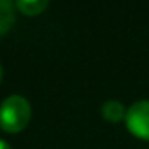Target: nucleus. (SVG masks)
Masks as SVG:
<instances>
[{"mask_svg":"<svg viewBox=\"0 0 149 149\" xmlns=\"http://www.w3.org/2000/svg\"><path fill=\"white\" fill-rule=\"evenodd\" d=\"M32 118V107L21 95H11L0 105V126L9 133L21 132Z\"/></svg>","mask_w":149,"mask_h":149,"instance_id":"1","label":"nucleus"},{"mask_svg":"<svg viewBox=\"0 0 149 149\" xmlns=\"http://www.w3.org/2000/svg\"><path fill=\"white\" fill-rule=\"evenodd\" d=\"M128 130L144 140H149V100H139L126 109Z\"/></svg>","mask_w":149,"mask_h":149,"instance_id":"2","label":"nucleus"},{"mask_svg":"<svg viewBox=\"0 0 149 149\" xmlns=\"http://www.w3.org/2000/svg\"><path fill=\"white\" fill-rule=\"evenodd\" d=\"M16 21V6L9 0H0V35L11 30Z\"/></svg>","mask_w":149,"mask_h":149,"instance_id":"3","label":"nucleus"},{"mask_svg":"<svg viewBox=\"0 0 149 149\" xmlns=\"http://www.w3.org/2000/svg\"><path fill=\"white\" fill-rule=\"evenodd\" d=\"M102 116L112 123L116 121H121L123 118H126V109L121 102L118 100H107L104 105H102Z\"/></svg>","mask_w":149,"mask_h":149,"instance_id":"4","label":"nucleus"},{"mask_svg":"<svg viewBox=\"0 0 149 149\" xmlns=\"http://www.w3.org/2000/svg\"><path fill=\"white\" fill-rule=\"evenodd\" d=\"M47 6H49V4L46 2V0H18V2H16V7H18L23 14H26V16H37V14H40Z\"/></svg>","mask_w":149,"mask_h":149,"instance_id":"5","label":"nucleus"},{"mask_svg":"<svg viewBox=\"0 0 149 149\" xmlns=\"http://www.w3.org/2000/svg\"><path fill=\"white\" fill-rule=\"evenodd\" d=\"M0 149H13V147H11V146H9L6 140H2V139H0Z\"/></svg>","mask_w":149,"mask_h":149,"instance_id":"6","label":"nucleus"},{"mask_svg":"<svg viewBox=\"0 0 149 149\" xmlns=\"http://www.w3.org/2000/svg\"><path fill=\"white\" fill-rule=\"evenodd\" d=\"M0 81H2V65H0Z\"/></svg>","mask_w":149,"mask_h":149,"instance_id":"7","label":"nucleus"}]
</instances>
